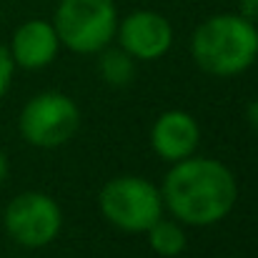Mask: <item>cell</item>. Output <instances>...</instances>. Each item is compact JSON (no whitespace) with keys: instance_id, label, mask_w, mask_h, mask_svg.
Returning <instances> with one entry per match:
<instances>
[{"instance_id":"obj_1","label":"cell","mask_w":258,"mask_h":258,"mask_svg":"<svg viewBox=\"0 0 258 258\" xmlns=\"http://www.w3.org/2000/svg\"><path fill=\"white\" fill-rule=\"evenodd\" d=\"M163 206L190 226L223 221L238 198V183L228 166L213 158L188 156L178 161L163 180Z\"/></svg>"},{"instance_id":"obj_10","label":"cell","mask_w":258,"mask_h":258,"mask_svg":"<svg viewBox=\"0 0 258 258\" xmlns=\"http://www.w3.org/2000/svg\"><path fill=\"white\" fill-rule=\"evenodd\" d=\"M100 53L98 71L108 86L123 88L136 78V58H131L123 48H103Z\"/></svg>"},{"instance_id":"obj_5","label":"cell","mask_w":258,"mask_h":258,"mask_svg":"<svg viewBox=\"0 0 258 258\" xmlns=\"http://www.w3.org/2000/svg\"><path fill=\"white\" fill-rule=\"evenodd\" d=\"M81 125V110L73 98L45 90L25 103L20 110V136L35 148H55L68 143Z\"/></svg>"},{"instance_id":"obj_6","label":"cell","mask_w":258,"mask_h":258,"mask_svg":"<svg viewBox=\"0 0 258 258\" xmlns=\"http://www.w3.org/2000/svg\"><path fill=\"white\" fill-rule=\"evenodd\" d=\"M3 223L15 243L25 248H43L60 233L63 213L50 196L40 190H25L8 203Z\"/></svg>"},{"instance_id":"obj_11","label":"cell","mask_w":258,"mask_h":258,"mask_svg":"<svg viewBox=\"0 0 258 258\" xmlns=\"http://www.w3.org/2000/svg\"><path fill=\"white\" fill-rule=\"evenodd\" d=\"M148 243H151V248L158 253V256L163 258H173V256H180L183 251H185V231L178 226V223H173V221H163V218H158L148 231Z\"/></svg>"},{"instance_id":"obj_7","label":"cell","mask_w":258,"mask_h":258,"mask_svg":"<svg viewBox=\"0 0 258 258\" xmlns=\"http://www.w3.org/2000/svg\"><path fill=\"white\" fill-rule=\"evenodd\" d=\"M120 48L136 60H158L171 50L173 28L171 23L153 10L131 13L115 30Z\"/></svg>"},{"instance_id":"obj_13","label":"cell","mask_w":258,"mask_h":258,"mask_svg":"<svg viewBox=\"0 0 258 258\" xmlns=\"http://www.w3.org/2000/svg\"><path fill=\"white\" fill-rule=\"evenodd\" d=\"M241 15L251 23L258 20V0H241Z\"/></svg>"},{"instance_id":"obj_14","label":"cell","mask_w":258,"mask_h":258,"mask_svg":"<svg viewBox=\"0 0 258 258\" xmlns=\"http://www.w3.org/2000/svg\"><path fill=\"white\" fill-rule=\"evenodd\" d=\"M246 115H248V123H251V125H253V128L258 131V98L248 103V110H246Z\"/></svg>"},{"instance_id":"obj_9","label":"cell","mask_w":258,"mask_h":258,"mask_svg":"<svg viewBox=\"0 0 258 258\" xmlns=\"http://www.w3.org/2000/svg\"><path fill=\"white\" fill-rule=\"evenodd\" d=\"M58 45H60V40H58V33H55L53 23L28 20L13 35L10 58H13V63H18L20 68H28V71L45 68L48 63L55 60Z\"/></svg>"},{"instance_id":"obj_16","label":"cell","mask_w":258,"mask_h":258,"mask_svg":"<svg viewBox=\"0 0 258 258\" xmlns=\"http://www.w3.org/2000/svg\"><path fill=\"white\" fill-rule=\"evenodd\" d=\"M228 258H236V256H228Z\"/></svg>"},{"instance_id":"obj_15","label":"cell","mask_w":258,"mask_h":258,"mask_svg":"<svg viewBox=\"0 0 258 258\" xmlns=\"http://www.w3.org/2000/svg\"><path fill=\"white\" fill-rule=\"evenodd\" d=\"M5 175H8V158H5V153L0 151V183L5 180Z\"/></svg>"},{"instance_id":"obj_12","label":"cell","mask_w":258,"mask_h":258,"mask_svg":"<svg viewBox=\"0 0 258 258\" xmlns=\"http://www.w3.org/2000/svg\"><path fill=\"white\" fill-rule=\"evenodd\" d=\"M10 81H13V58H10V50L0 45V98L8 93Z\"/></svg>"},{"instance_id":"obj_2","label":"cell","mask_w":258,"mask_h":258,"mask_svg":"<svg viewBox=\"0 0 258 258\" xmlns=\"http://www.w3.org/2000/svg\"><path fill=\"white\" fill-rule=\"evenodd\" d=\"M190 53L216 78L241 76L258 58V30L243 15H213L196 28Z\"/></svg>"},{"instance_id":"obj_4","label":"cell","mask_w":258,"mask_h":258,"mask_svg":"<svg viewBox=\"0 0 258 258\" xmlns=\"http://www.w3.org/2000/svg\"><path fill=\"white\" fill-rule=\"evenodd\" d=\"M100 213L128 233H146L163 213L161 190L138 175H118L100 188Z\"/></svg>"},{"instance_id":"obj_3","label":"cell","mask_w":258,"mask_h":258,"mask_svg":"<svg viewBox=\"0 0 258 258\" xmlns=\"http://www.w3.org/2000/svg\"><path fill=\"white\" fill-rule=\"evenodd\" d=\"M58 40L73 53H100L118 30L113 0H60L53 23Z\"/></svg>"},{"instance_id":"obj_8","label":"cell","mask_w":258,"mask_h":258,"mask_svg":"<svg viewBox=\"0 0 258 258\" xmlns=\"http://www.w3.org/2000/svg\"><path fill=\"white\" fill-rule=\"evenodd\" d=\"M198 141H201L198 123L185 110H166V113H161L158 120L153 123V131H151L153 151L163 161H171V163H178V161L193 156L196 148H198Z\"/></svg>"}]
</instances>
